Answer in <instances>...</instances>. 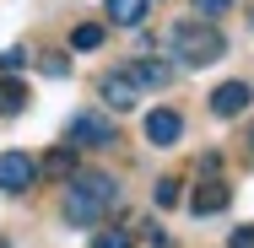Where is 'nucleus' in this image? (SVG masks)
I'll return each instance as SVG.
<instances>
[{
    "label": "nucleus",
    "instance_id": "f257e3e1",
    "mask_svg": "<svg viewBox=\"0 0 254 248\" xmlns=\"http://www.w3.org/2000/svg\"><path fill=\"white\" fill-rule=\"evenodd\" d=\"M114 205H119V184L108 173H70V189H65V221L70 227H98Z\"/></svg>",
    "mask_w": 254,
    "mask_h": 248
},
{
    "label": "nucleus",
    "instance_id": "f03ea898",
    "mask_svg": "<svg viewBox=\"0 0 254 248\" xmlns=\"http://www.w3.org/2000/svg\"><path fill=\"white\" fill-rule=\"evenodd\" d=\"M173 54H179L184 65H216V59L227 54V38H222V27H216V22L190 16V22H179V27H173Z\"/></svg>",
    "mask_w": 254,
    "mask_h": 248
},
{
    "label": "nucleus",
    "instance_id": "7ed1b4c3",
    "mask_svg": "<svg viewBox=\"0 0 254 248\" xmlns=\"http://www.w3.org/2000/svg\"><path fill=\"white\" fill-rule=\"evenodd\" d=\"M65 141H70L76 151H108L114 141H119V130H114V119H108V113L87 108V113H76V119H70Z\"/></svg>",
    "mask_w": 254,
    "mask_h": 248
},
{
    "label": "nucleus",
    "instance_id": "20e7f679",
    "mask_svg": "<svg viewBox=\"0 0 254 248\" xmlns=\"http://www.w3.org/2000/svg\"><path fill=\"white\" fill-rule=\"evenodd\" d=\"M38 184V162L27 151H0V195H27Z\"/></svg>",
    "mask_w": 254,
    "mask_h": 248
},
{
    "label": "nucleus",
    "instance_id": "39448f33",
    "mask_svg": "<svg viewBox=\"0 0 254 248\" xmlns=\"http://www.w3.org/2000/svg\"><path fill=\"white\" fill-rule=\"evenodd\" d=\"M98 92H103V102H108L114 113H125V108H135V102H141V87L130 81V70H108V76L98 81Z\"/></svg>",
    "mask_w": 254,
    "mask_h": 248
},
{
    "label": "nucleus",
    "instance_id": "423d86ee",
    "mask_svg": "<svg viewBox=\"0 0 254 248\" xmlns=\"http://www.w3.org/2000/svg\"><path fill=\"white\" fill-rule=\"evenodd\" d=\"M249 102H254V87H249V81H222V87L211 92V113H216V119H238Z\"/></svg>",
    "mask_w": 254,
    "mask_h": 248
},
{
    "label": "nucleus",
    "instance_id": "0eeeda50",
    "mask_svg": "<svg viewBox=\"0 0 254 248\" xmlns=\"http://www.w3.org/2000/svg\"><path fill=\"white\" fill-rule=\"evenodd\" d=\"M227 205H233V189H227L222 178H205L200 189L190 195V210H195V216H222Z\"/></svg>",
    "mask_w": 254,
    "mask_h": 248
},
{
    "label": "nucleus",
    "instance_id": "6e6552de",
    "mask_svg": "<svg viewBox=\"0 0 254 248\" xmlns=\"http://www.w3.org/2000/svg\"><path fill=\"white\" fill-rule=\"evenodd\" d=\"M179 135H184V119L173 108H152L146 113V141L152 146H179Z\"/></svg>",
    "mask_w": 254,
    "mask_h": 248
},
{
    "label": "nucleus",
    "instance_id": "1a4fd4ad",
    "mask_svg": "<svg viewBox=\"0 0 254 248\" xmlns=\"http://www.w3.org/2000/svg\"><path fill=\"white\" fill-rule=\"evenodd\" d=\"M103 11H108L114 27H141L146 11H152V0H103Z\"/></svg>",
    "mask_w": 254,
    "mask_h": 248
},
{
    "label": "nucleus",
    "instance_id": "9d476101",
    "mask_svg": "<svg viewBox=\"0 0 254 248\" xmlns=\"http://www.w3.org/2000/svg\"><path fill=\"white\" fill-rule=\"evenodd\" d=\"M130 81H135V87H168V81H173V65H168V59H135V65H130Z\"/></svg>",
    "mask_w": 254,
    "mask_h": 248
},
{
    "label": "nucleus",
    "instance_id": "9b49d317",
    "mask_svg": "<svg viewBox=\"0 0 254 248\" xmlns=\"http://www.w3.org/2000/svg\"><path fill=\"white\" fill-rule=\"evenodd\" d=\"M27 81H16V76H0V119H16L22 108H27Z\"/></svg>",
    "mask_w": 254,
    "mask_h": 248
},
{
    "label": "nucleus",
    "instance_id": "f8f14e48",
    "mask_svg": "<svg viewBox=\"0 0 254 248\" xmlns=\"http://www.w3.org/2000/svg\"><path fill=\"white\" fill-rule=\"evenodd\" d=\"M38 167H44L49 178H70V173H76V146H54Z\"/></svg>",
    "mask_w": 254,
    "mask_h": 248
},
{
    "label": "nucleus",
    "instance_id": "ddd939ff",
    "mask_svg": "<svg viewBox=\"0 0 254 248\" xmlns=\"http://www.w3.org/2000/svg\"><path fill=\"white\" fill-rule=\"evenodd\" d=\"M70 49H103V22H81L70 33Z\"/></svg>",
    "mask_w": 254,
    "mask_h": 248
},
{
    "label": "nucleus",
    "instance_id": "4468645a",
    "mask_svg": "<svg viewBox=\"0 0 254 248\" xmlns=\"http://www.w3.org/2000/svg\"><path fill=\"white\" fill-rule=\"evenodd\" d=\"M179 195H184V189H179V178H157V189H152L157 210H173V205H179Z\"/></svg>",
    "mask_w": 254,
    "mask_h": 248
},
{
    "label": "nucleus",
    "instance_id": "2eb2a0df",
    "mask_svg": "<svg viewBox=\"0 0 254 248\" xmlns=\"http://www.w3.org/2000/svg\"><path fill=\"white\" fill-rule=\"evenodd\" d=\"M38 70H44L49 81H65V76H70V59H65V54H38Z\"/></svg>",
    "mask_w": 254,
    "mask_h": 248
},
{
    "label": "nucleus",
    "instance_id": "dca6fc26",
    "mask_svg": "<svg viewBox=\"0 0 254 248\" xmlns=\"http://www.w3.org/2000/svg\"><path fill=\"white\" fill-rule=\"evenodd\" d=\"M27 59H33V54L22 49V44H11V49H0V76H16V70H22Z\"/></svg>",
    "mask_w": 254,
    "mask_h": 248
},
{
    "label": "nucleus",
    "instance_id": "f3484780",
    "mask_svg": "<svg viewBox=\"0 0 254 248\" xmlns=\"http://www.w3.org/2000/svg\"><path fill=\"white\" fill-rule=\"evenodd\" d=\"M92 248H135V243H130V232H119V227H114V232H98Z\"/></svg>",
    "mask_w": 254,
    "mask_h": 248
},
{
    "label": "nucleus",
    "instance_id": "a211bd4d",
    "mask_svg": "<svg viewBox=\"0 0 254 248\" xmlns=\"http://www.w3.org/2000/svg\"><path fill=\"white\" fill-rule=\"evenodd\" d=\"M227 5H233V0H195V11H200L205 22H216V16H222Z\"/></svg>",
    "mask_w": 254,
    "mask_h": 248
},
{
    "label": "nucleus",
    "instance_id": "6ab92c4d",
    "mask_svg": "<svg viewBox=\"0 0 254 248\" xmlns=\"http://www.w3.org/2000/svg\"><path fill=\"white\" fill-rule=\"evenodd\" d=\"M227 248H254V227H238V232L227 238Z\"/></svg>",
    "mask_w": 254,
    "mask_h": 248
},
{
    "label": "nucleus",
    "instance_id": "aec40b11",
    "mask_svg": "<svg viewBox=\"0 0 254 248\" xmlns=\"http://www.w3.org/2000/svg\"><path fill=\"white\" fill-rule=\"evenodd\" d=\"M249 151H254V130H249Z\"/></svg>",
    "mask_w": 254,
    "mask_h": 248
},
{
    "label": "nucleus",
    "instance_id": "412c9836",
    "mask_svg": "<svg viewBox=\"0 0 254 248\" xmlns=\"http://www.w3.org/2000/svg\"><path fill=\"white\" fill-rule=\"evenodd\" d=\"M0 248H11V243H5V238H0Z\"/></svg>",
    "mask_w": 254,
    "mask_h": 248
}]
</instances>
